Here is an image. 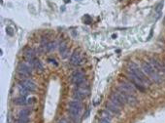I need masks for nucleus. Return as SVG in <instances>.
I'll list each match as a JSON object with an SVG mask.
<instances>
[{"label": "nucleus", "mask_w": 165, "mask_h": 123, "mask_svg": "<svg viewBox=\"0 0 165 123\" xmlns=\"http://www.w3.org/2000/svg\"><path fill=\"white\" fill-rule=\"evenodd\" d=\"M128 71H129V73H132V74L135 75L137 78H139V79L141 80L142 82L144 83V84H148V85L151 84L150 79L147 77V75L144 73V71H142V69L140 68L139 66L136 65V64L130 63L129 64V68H128Z\"/></svg>", "instance_id": "f257e3e1"}, {"label": "nucleus", "mask_w": 165, "mask_h": 123, "mask_svg": "<svg viewBox=\"0 0 165 123\" xmlns=\"http://www.w3.org/2000/svg\"><path fill=\"white\" fill-rule=\"evenodd\" d=\"M142 71H144V73L146 75L152 77L153 80L155 81L159 80V76L157 75V73H156V71L151 66L150 63H148V62H143V63H142Z\"/></svg>", "instance_id": "f03ea898"}, {"label": "nucleus", "mask_w": 165, "mask_h": 123, "mask_svg": "<svg viewBox=\"0 0 165 123\" xmlns=\"http://www.w3.org/2000/svg\"><path fill=\"white\" fill-rule=\"evenodd\" d=\"M32 66H30L29 65H27L26 63H21L19 65L18 68V72L21 76H29L32 73Z\"/></svg>", "instance_id": "7ed1b4c3"}, {"label": "nucleus", "mask_w": 165, "mask_h": 123, "mask_svg": "<svg viewBox=\"0 0 165 123\" xmlns=\"http://www.w3.org/2000/svg\"><path fill=\"white\" fill-rule=\"evenodd\" d=\"M119 86H121L122 90H124L128 94H134L136 92L135 86H134L130 81H126V80L122 81V82L119 83Z\"/></svg>", "instance_id": "20e7f679"}, {"label": "nucleus", "mask_w": 165, "mask_h": 123, "mask_svg": "<svg viewBox=\"0 0 165 123\" xmlns=\"http://www.w3.org/2000/svg\"><path fill=\"white\" fill-rule=\"evenodd\" d=\"M71 80L74 85H76L79 87V86L83 84L84 81H85V75H84V73H82L81 71H75L74 73L72 74Z\"/></svg>", "instance_id": "39448f33"}, {"label": "nucleus", "mask_w": 165, "mask_h": 123, "mask_svg": "<svg viewBox=\"0 0 165 123\" xmlns=\"http://www.w3.org/2000/svg\"><path fill=\"white\" fill-rule=\"evenodd\" d=\"M83 63V58L81 57V54L79 51L75 50L73 52V54L70 57V64L73 66H79Z\"/></svg>", "instance_id": "423d86ee"}, {"label": "nucleus", "mask_w": 165, "mask_h": 123, "mask_svg": "<svg viewBox=\"0 0 165 123\" xmlns=\"http://www.w3.org/2000/svg\"><path fill=\"white\" fill-rule=\"evenodd\" d=\"M19 85L21 86V87H23L24 89H26L28 92H33L36 90V84L33 81L31 80H21V83H19Z\"/></svg>", "instance_id": "0eeeda50"}, {"label": "nucleus", "mask_w": 165, "mask_h": 123, "mask_svg": "<svg viewBox=\"0 0 165 123\" xmlns=\"http://www.w3.org/2000/svg\"><path fill=\"white\" fill-rule=\"evenodd\" d=\"M106 108H107V110H109L110 113H116V114H119L121 113V108L119 107H117L116 105H114L113 103L111 102V101H109L107 103V105H106Z\"/></svg>", "instance_id": "6e6552de"}, {"label": "nucleus", "mask_w": 165, "mask_h": 123, "mask_svg": "<svg viewBox=\"0 0 165 123\" xmlns=\"http://www.w3.org/2000/svg\"><path fill=\"white\" fill-rule=\"evenodd\" d=\"M125 101H126L127 104L131 106V107H135V106L138 104V101H137L136 97H134L133 95L128 94V93L125 94Z\"/></svg>", "instance_id": "1a4fd4ad"}, {"label": "nucleus", "mask_w": 165, "mask_h": 123, "mask_svg": "<svg viewBox=\"0 0 165 123\" xmlns=\"http://www.w3.org/2000/svg\"><path fill=\"white\" fill-rule=\"evenodd\" d=\"M59 52L61 57L63 59H65L67 56H68V47H67L66 42H62L59 46Z\"/></svg>", "instance_id": "9d476101"}, {"label": "nucleus", "mask_w": 165, "mask_h": 123, "mask_svg": "<svg viewBox=\"0 0 165 123\" xmlns=\"http://www.w3.org/2000/svg\"><path fill=\"white\" fill-rule=\"evenodd\" d=\"M68 107L71 108H76V110H81V108H82V104L80 103V101L74 100V101H71V102L68 103Z\"/></svg>", "instance_id": "9b49d317"}, {"label": "nucleus", "mask_w": 165, "mask_h": 123, "mask_svg": "<svg viewBox=\"0 0 165 123\" xmlns=\"http://www.w3.org/2000/svg\"><path fill=\"white\" fill-rule=\"evenodd\" d=\"M14 103H15L16 105H18V106H24V105L27 104V101L26 99V97L19 96V97L16 98V99L14 100Z\"/></svg>", "instance_id": "f8f14e48"}, {"label": "nucleus", "mask_w": 165, "mask_h": 123, "mask_svg": "<svg viewBox=\"0 0 165 123\" xmlns=\"http://www.w3.org/2000/svg\"><path fill=\"white\" fill-rule=\"evenodd\" d=\"M29 114H30V110H28V108H22L21 110H19V117H28Z\"/></svg>", "instance_id": "ddd939ff"}, {"label": "nucleus", "mask_w": 165, "mask_h": 123, "mask_svg": "<svg viewBox=\"0 0 165 123\" xmlns=\"http://www.w3.org/2000/svg\"><path fill=\"white\" fill-rule=\"evenodd\" d=\"M150 64H151V66H152L153 68L155 69V71H156V69H159V68H161L160 64H159L156 60H155V59H151V60H150Z\"/></svg>", "instance_id": "4468645a"}, {"label": "nucleus", "mask_w": 165, "mask_h": 123, "mask_svg": "<svg viewBox=\"0 0 165 123\" xmlns=\"http://www.w3.org/2000/svg\"><path fill=\"white\" fill-rule=\"evenodd\" d=\"M162 7H163V0H162L161 2H159V3L156 5V7H155V13L157 14V15H159V14L161 13V11H162Z\"/></svg>", "instance_id": "2eb2a0df"}, {"label": "nucleus", "mask_w": 165, "mask_h": 123, "mask_svg": "<svg viewBox=\"0 0 165 123\" xmlns=\"http://www.w3.org/2000/svg\"><path fill=\"white\" fill-rule=\"evenodd\" d=\"M68 113L71 114L72 116H78V115H79V113H80V110H76V108H68Z\"/></svg>", "instance_id": "dca6fc26"}, {"label": "nucleus", "mask_w": 165, "mask_h": 123, "mask_svg": "<svg viewBox=\"0 0 165 123\" xmlns=\"http://www.w3.org/2000/svg\"><path fill=\"white\" fill-rule=\"evenodd\" d=\"M19 93H21V96H23V97H26V95L29 93V92L27 91L26 89H24L23 87H21V85L19 86Z\"/></svg>", "instance_id": "f3484780"}, {"label": "nucleus", "mask_w": 165, "mask_h": 123, "mask_svg": "<svg viewBox=\"0 0 165 123\" xmlns=\"http://www.w3.org/2000/svg\"><path fill=\"white\" fill-rule=\"evenodd\" d=\"M55 48V42H50L48 44H46V49L47 51H52V49Z\"/></svg>", "instance_id": "a211bd4d"}, {"label": "nucleus", "mask_w": 165, "mask_h": 123, "mask_svg": "<svg viewBox=\"0 0 165 123\" xmlns=\"http://www.w3.org/2000/svg\"><path fill=\"white\" fill-rule=\"evenodd\" d=\"M100 123H111V121L109 119H107V118H102L100 119Z\"/></svg>", "instance_id": "6ab92c4d"}, {"label": "nucleus", "mask_w": 165, "mask_h": 123, "mask_svg": "<svg viewBox=\"0 0 165 123\" xmlns=\"http://www.w3.org/2000/svg\"><path fill=\"white\" fill-rule=\"evenodd\" d=\"M6 32L9 35H13L14 34V32L12 31V29H11V27H7V29H6Z\"/></svg>", "instance_id": "aec40b11"}, {"label": "nucleus", "mask_w": 165, "mask_h": 123, "mask_svg": "<svg viewBox=\"0 0 165 123\" xmlns=\"http://www.w3.org/2000/svg\"><path fill=\"white\" fill-rule=\"evenodd\" d=\"M58 123H68V121H67L66 119H61V120L58 121Z\"/></svg>", "instance_id": "412c9836"}, {"label": "nucleus", "mask_w": 165, "mask_h": 123, "mask_svg": "<svg viewBox=\"0 0 165 123\" xmlns=\"http://www.w3.org/2000/svg\"><path fill=\"white\" fill-rule=\"evenodd\" d=\"M64 2H65V3H68V2H70V0H64Z\"/></svg>", "instance_id": "4be33fe9"}, {"label": "nucleus", "mask_w": 165, "mask_h": 123, "mask_svg": "<svg viewBox=\"0 0 165 123\" xmlns=\"http://www.w3.org/2000/svg\"><path fill=\"white\" fill-rule=\"evenodd\" d=\"M163 23L165 24V17H164V19H163Z\"/></svg>", "instance_id": "5701e85b"}, {"label": "nucleus", "mask_w": 165, "mask_h": 123, "mask_svg": "<svg viewBox=\"0 0 165 123\" xmlns=\"http://www.w3.org/2000/svg\"><path fill=\"white\" fill-rule=\"evenodd\" d=\"M17 123H19V122H17Z\"/></svg>", "instance_id": "b1692460"}]
</instances>
